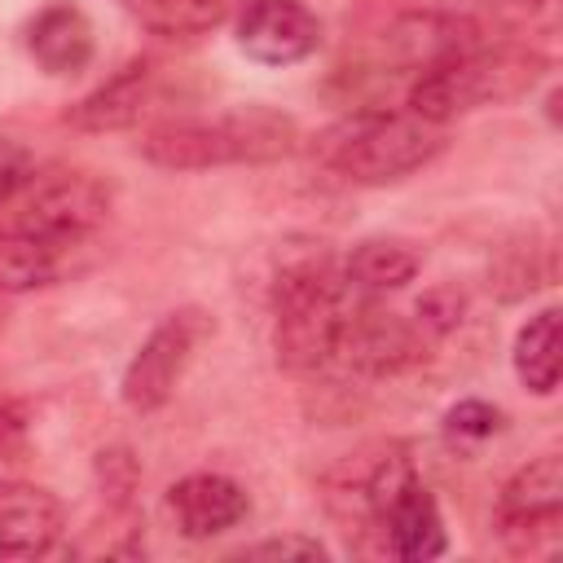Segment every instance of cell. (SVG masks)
I'll return each mask as SVG.
<instances>
[{"label": "cell", "instance_id": "26", "mask_svg": "<svg viewBox=\"0 0 563 563\" xmlns=\"http://www.w3.org/2000/svg\"><path fill=\"white\" fill-rule=\"evenodd\" d=\"M545 114H550V128H559V88H550V97H545Z\"/></svg>", "mask_w": 563, "mask_h": 563}, {"label": "cell", "instance_id": "13", "mask_svg": "<svg viewBox=\"0 0 563 563\" xmlns=\"http://www.w3.org/2000/svg\"><path fill=\"white\" fill-rule=\"evenodd\" d=\"M66 537V506L26 479H0V559H44Z\"/></svg>", "mask_w": 563, "mask_h": 563}, {"label": "cell", "instance_id": "9", "mask_svg": "<svg viewBox=\"0 0 563 563\" xmlns=\"http://www.w3.org/2000/svg\"><path fill=\"white\" fill-rule=\"evenodd\" d=\"M431 334L413 321V312H391L383 308V299H361L352 303L339 347H334V365L361 374V378H396L405 369H418L431 356Z\"/></svg>", "mask_w": 563, "mask_h": 563}, {"label": "cell", "instance_id": "1", "mask_svg": "<svg viewBox=\"0 0 563 563\" xmlns=\"http://www.w3.org/2000/svg\"><path fill=\"white\" fill-rule=\"evenodd\" d=\"M299 123L273 106H233L216 114L154 119L136 154L163 172H211V167H260L295 154Z\"/></svg>", "mask_w": 563, "mask_h": 563}, {"label": "cell", "instance_id": "6", "mask_svg": "<svg viewBox=\"0 0 563 563\" xmlns=\"http://www.w3.org/2000/svg\"><path fill=\"white\" fill-rule=\"evenodd\" d=\"M418 475L409 449L400 440H374L361 444L356 453L339 457L325 479H321V501L325 515L339 523V532L352 545H374L378 550V523L391 506V497Z\"/></svg>", "mask_w": 563, "mask_h": 563}, {"label": "cell", "instance_id": "17", "mask_svg": "<svg viewBox=\"0 0 563 563\" xmlns=\"http://www.w3.org/2000/svg\"><path fill=\"white\" fill-rule=\"evenodd\" d=\"M339 273L352 295L387 299L422 273V255L405 238H361L347 255H339Z\"/></svg>", "mask_w": 563, "mask_h": 563}, {"label": "cell", "instance_id": "27", "mask_svg": "<svg viewBox=\"0 0 563 563\" xmlns=\"http://www.w3.org/2000/svg\"><path fill=\"white\" fill-rule=\"evenodd\" d=\"M0 330H4V317H0Z\"/></svg>", "mask_w": 563, "mask_h": 563}, {"label": "cell", "instance_id": "7", "mask_svg": "<svg viewBox=\"0 0 563 563\" xmlns=\"http://www.w3.org/2000/svg\"><path fill=\"white\" fill-rule=\"evenodd\" d=\"M216 334V317L198 303H185V308H172L132 352V361L123 365V378H119V400L132 409V413H158L185 369L194 365L198 347Z\"/></svg>", "mask_w": 563, "mask_h": 563}, {"label": "cell", "instance_id": "12", "mask_svg": "<svg viewBox=\"0 0 563 563\" xmlns=\"http://www.w3.org/2000/svg\"><path fill=\"white\" fill-rule=\"evenodd\" d=\"M22 44H26V57L44 75L70 79V75L88 70L92 57H97V26L84 13V4H75V0H48V4H40L26 18Z\"/></svg>", "mask_w": 563, "mask_h": 563}, {"label": "cell", "instance_id": "19", "mask_svg": "<svg viewBox=\"0 0 563 563\" xmlns=\"http://www.w3.org/2000/svg\"><path fill=\"white\" fill-rule=\"evenodd\" d=\"M145 31L185 40V35H207L220 22L238 13L242 0H119Z\"/></svg>", "mask_w": 563, "mask_h": 563}, {"label": "cell", "instance_id": "10", "mask_svg": "<svg viewBox=\"0 0 563 563\" xmlns=\"http://www.w3.org/2000/svg\"><path fill=\"white\" fill-rule=\"evenodd\" d=\"M321 18L303 0H242L233 13L238 48L260 66H299L321 48Z\"/></svg>", "mask_w": 563, "mask_h": 563}, {"label": "cell", "instance_id": "22", "mask_svg": "<svg viewBox=\"0 0 563 563\" xmlns=\"http://www.w3.org/2000/svg\"><path fill=\"white\" fill-rule=\"evenodd\" d=\"M233 559H325V545L317 537H264V541H251V545H238Z\"/></svg>", "mask_w": 563, "mask_h": 563}, {"label": "cell", "instance_id": "3", "mask_svg": "<svg viewBox=\"0 0 563 563\" xmlns=\"http://www.w3.org/2000/svg\"><path fill=\"white\" fill-rule=\"evenodd\" d=\"M356 295L339 273V255L308 251L273 277V352L290 374H317L334 365V347Z\"/></svg>", "mask_w": 563, "mask_h": 563}, {"label": "cell", "instance_id": "24", "mask_svg": "<svg viewBox=\"0 0 563 563\" xmlns=\"http://www.w3.org/2000/svg\"><path fill=\"white\" fill-rule=\"evenodd\" d=\"M35 172V158H31V150L22 145V141H13V136H0V211L9 207V198L26 185V176Z\"/></svg>", "mask_w": 563, "mask_h": 563}, {"label": "cell", "instance_id": "8", "mask_svg": "<svg viewBox=\"0 0 563 563\" xmlns=\"http://www.w3.org/2000/svg\"><path fill=\"white\" fill-rule=\"evenodd\" d=\"M497 541L510 554H554L563 541V457L541 453L523 462L493 501Z\"/></svg>", "mask_w": 563, "mask_h": 563}, {"label": "cell", "instance_id": "14", "mask_svg": "<svg viewBox=\"0 0 563 563\" xmlns=\"http://www.w3.org/2000/svg\"><path fill=\"white\" fill-rule=\"evenodd\" d=\"M167 510H172V523H176L180 537L207 541V537H220V532L238 528L251 515V497L233 475L194 471V475H180L167 488Z\"/></svg>", "mask_w": 563, "mask_h": 563}, {"label": "cell", "instance_id": "16", "mask_svg": "<svg viewBox=\"0 0 563 563\" xmlns=\"http://www.w3.org/2000/svg\"><path fill=\"white\" fill-rule=\"evenodd\" d=\"M378 550L391 554V559H405V563H427V559H440L449 550L440 501L431 497L422 475H413L391 497V506H387V515L378 523Z\"/></svg>", "mask_w": 563, "mask_h": 563}, {"label": "cell", "instance_id": "18", "mask_svg": "<svg viewBox=\"0 0 563 563\" xmlns=\"http://www.w3.org/2000/svg\"><path fill=\"white\" fill-rule=\"evenodd\" d=\"M510 365L523 391L532 396H554L559 387V308L545 303L541 312H532L510 347Z\"/></svg>", "mask_w": 563, "mask_h": 563}, {"label": "cell", "instance_id": "20", "mask_svg": "<svg viewBox=\"0 0 563 563\" xmlns=\"http://www.w3.org/2000/svg\"><path fill=\"white\" fill-rule=\"evenodd\" d=\"M501 427H506V413L497 405L479 400V396H466V400H457V405L444 409V435L449 440H462V444H484Z\"/></svg>", "mask_w": 563, "mask_h": 563}, {"label": "cell", "instance_id": "25", "mask_svg": "<svg viewBox=\"0 0 563 563\" xmlns=\"http://www.w3.org/2000/svg\"><path fill=\"white\" fill-rule=\"evenodd\" d=\"M26 444V413L13 400H0V457H13Z\"/></svg>", "mask_w": 563, "mask_h": 563}, {"label": "cell", "instance_id": "2", "mask_svg": "<svg viewBox=\"0 0 563 563\" xmlns=\"http://www.w3.org/2000/svg\"><path fill=\"white\" fill-rule=\"evenodd\" d=\"M550 75V53L537 44H479L418 70L405 88V110L449 128L475 110L510 106Z\"/></svg>", "mask_w": 563, "mask_h": 563}, {"label": "cell", "instance_id": "15", "mask_svg": "<svg viewBox=\"0 0 563 563\" xmlns=\"http://www.w3.org/2000/svg\"><path fill=\"white\" fill-rule=\"evenodd\" d=\"M88 251L92 246H66L53 238L0 229V299L48 290V286L75 277L88 264Z\"/></svg>", "mask_w": 563, "mask_h": 563}, {"label": "cell", "instance_id": "5", "mask_svg": "<svg viewBox=\"0 0 563 563\" xmlns=\"http://www.w3.org/2000/svg\"><path fill=\"white\" fill-rule=\"evenodd\" d=\"M114 194L88 167H48L31 172L26 185L0 211V229L53 238L66 246H92L101 224L110 220Z\"/></svg>", "mask_w": 563, "mask_h": 563}, {"label": "cell", "instance_id": "4", "mask_svg": "<svg viewBox=\"0 0 563 563\" xmlns=\"http://www.w3.org/2000/svg\"><path fill=\"white\" fill-rule=\"evenodd\" d=\"M449 150V128L400 110H356L317 136V163L356 185H391L431 167Z\"/></svg>", "mask_w": 563, "mask_h": 563}, {"label": "cell", "instance_id": "11", "mask_svg": "<svg viewBox=\"0 0 563 563\" xmlns=\"http://www.w3.org/2000/svg\"><path fill=\"white\" fill-rule=\"evenodd\" d=\"M158 62L154 57H132L119 66L106 84H97L88 97H79L66 110V123L79 132H123L136 128L154 106H158Z\"/></svg>", "mask_w": 563, "mask_h": 563}, {"label": "cell", "instance_id": "21", "mask_svg": "<svg viewBox=\"0 0 563 563\" xmlns=\"http://www.w3.org/2000/svg\"><path fill=\"white\" fill-rule=\"evenodd\" d=\"M462 317H466V295L453 286V282H440V286H431L418 303H413V321L440 343L444 334H453L457 325H462Z\"/></svg>", "mask_w": 563, "mask_h": 563}, {"label": "cell", "instance_id": "23", "mask_svg": "<svg viewBox=\"0 0 563 563\" xmlns=\"http://www.w3.org/2000/svg\"><path fill=\"white\" fill-rule=\"evenodd\" d=\"M97 475H101V493H110V501L128 506L132 488H136V462L128 449H101L97 453Z\"/></svg>", "mask_w": 563, "mask_h": 563}]
</instances>
